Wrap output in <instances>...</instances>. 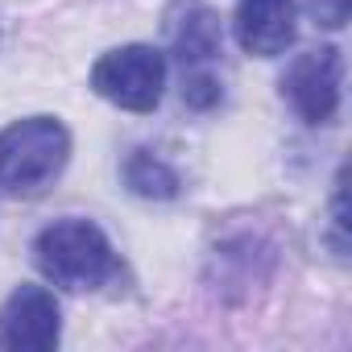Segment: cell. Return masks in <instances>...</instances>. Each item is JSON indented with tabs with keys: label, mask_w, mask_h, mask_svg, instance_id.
<instances>
[{
	"label": "cell",
	"mask_w": 352,
	"mask_h": 352,
	"mask_svg": "<svg viewBox=\"0 0 352 352\" xmlns=\"http://www.w3.org/2000/svg\"><path fill=\"white\" fill-rule=\"evenodd\" d=\"M91 87H96V96H104L108 104H116L124 112H153L162 104V87H166V58H162V50L141 46V42L108 50L91 67Z\"/></svg>",
	"instance_id": "3"
},
{
	"label": "cell",
	"mask_w": 352,
	"mask_h": 352,
	"mask_svg": "<svg viewBox=\"0 0 352 352\" xmlns=\"http://www.w3.org/2000/svg\"><path fill=\"white\" fill-rule=\"evenodd\" d=\"M71 162V133L58 116H25L0 129V191L42 195Z\"/></svg>",
	"instance_id": "2"
},
{
	"label": "cell",
	"mask_w": 352,
	"mask_h": 352,
	"mask_svg": "<svg viewBox=\"0 0 352 352\" xmlns=\"http://www.w3.org/2000/svg\"><path fill=\"white\" fill-rule=\"evenodd\" d=\"M166 42L174 50V58L183 63V71L208 67L224 46L220 13L212 5H204V0H174L166 9Z\"/></svg>",
	"instance_id": "7"
},
{
	"label": "cell",
	"mask_w": 352,
	"mask_h": 352,
	"mask_svg": "<svg viewBox=\"0 0 352 352\" xmlns=\"http://www.w3.org/2000/svg\"><path fill=\"white\" fill-rule=\"evenodd\" d=\"M331 228H336V253L344 257V228H348V216H344V174L336 179V199H331Z\"/></svg>",
	"instance_id": "11"
},
{
	"label": "cell",
	"mask_w": 352,
	"mask_h": 352,
	"mask_svg": "<svg viewBox=\"0 0 352 352\" xmlns=\"http://www.w3.org/2000/svg\"><path fill=\"white\" fill-rule=\"evenodd\" d=\"M340 79H344V63L336 46H319L298 54L286 75H282V96L290 100V108L307 120V124H327L340 108Z\"/></svg>",
	"instance_id": "4"
},
{
	"label": "cell",
	"mask_w": 352,
	"mask_h": 352,
	"mask_svg": "<svg viewBox=\"0 0 352 352\" xmlns=\"http://www.w3.org/2000/svg\"><path fill=\"white\" fill-rule=\"evenodd\" d=\"M34 261L63 290H100L112 278H120V257L108 232L79 216L54 220L50 228H42L34 241Z\"/></svg>",
	"instance_id": "1"
},
{
	"label": "cell",
	"mask_w": 352,
	"mask_h": 352,
	"mask_svg": "<svg viewBox=\"0 0 352 352\" xmlns=\"http://www.w3.org/2000/svg\"><path fill=\"white\" fill-rule=\"evenodd\" d=\"M348 5H352V0H307V13L319 25H327V30H340L348 21Z\"/></svg>",
	"instance_id": "10"
},
{
	"label": "cell",
	"mask_w": 352,
	"mask_h": 352,
	"mask_svg": "<svg viewBox=\"0 0 352 352\" xmlns=\"http://www.w3.org/2000/svg\"><path fill=\"white\" fill-rule=\"evenodd\" d=\"M232 30L245 54L278 58L298 34V5L294 0H236Z\"/></svg>",
	"instance_id": "6"
},
{
	"label": "cell",
	"mask_w": 352,
	"mask_h": 352,
	"mask_svg": "<svg viewBox=\"0 0 352 352\" xmlns=\"http://www.w3.org/2000/svg\"><path fill=\"white\" fill-rule=\"evenodd\" d=\"M63 340V315L46 286H17L0 311V348L50 352Z\"/></svg>",
	"instance_id": "5"
},
{
	"label": "cell",
	"mask_w": 352,
	"mask_h": 352,
	"mask_svg": "<svg viewBox=\"0 0 352 352\" xmlns=\"http://www.w3.org/2000/svg\"><path fill=\"white\" fill-rule=\"evenodd\" d=\"M124 187L133 191V195H141V199H174L183 191V183H179V174H174V166L170 162H162L157 153H149V149H133L129 157H124Z\"/></svg>",
	"instance_id": "8"
},
{
	"label": "cell",
	"mask_w": 352,
	"mask_h": 352,
	"mask_svg": "<svg viewBox=\"0 0 352 352\" xmlns=\"http://www.w3.org/2000/svg\"><path fill=\"white\" fill-rule=\"evenodd\" d=\"M220 96H224V87H220V79H216L208 67L183 71V100H187L191 108L208 112V108H216V104H220Z\"/></svg>",
	"instance_id": "9"
}]
</instances>
